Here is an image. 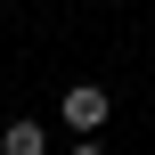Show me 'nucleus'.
Wrapping results in <instances>:
<instances>
[{"mask_svg": "<svg viewBox=\"0 0 155 155\" xmlns=\"http://www.w3.org/2000/svg\"><path fill=\"white\" fill-rule=\"evenodd\" d=\"M0 155H49V131H41V114H16V123L0 131Z\"/></svg>", "mask_w": 155, "mask_h": 155, "instance_id": "obj_2", "label": "nucleus"}, {"mask_svg": "<svg viewBox=\"0 0 155 155\" xmlns=\"http://www.w3.org/2000/svg\"><path fill=\"white\" fill-rule=\"evenodd\" d=\"M57 114H65V131H74V139H98L114 106H106V90H98V82H74V90L57 98Z\"/></svg>", "mask_w": 155, "mask_h": 155, "instance_id": "obj_1", "label": "nucleus"}, {"mask_svg": "<svg viewBox=\"0 0 155 155\" xmlns=\"http://www.w3.org/2000/svg\"><path fill=\"white\" fill-rule=\"evenodd\" d=\"M74 155H106V147H98V139H74Z\"/></svg>", "mask_w": 155, "mask_h": 155, "instance_id": "obj_3", "label": "nucleus"}]
</instances>
